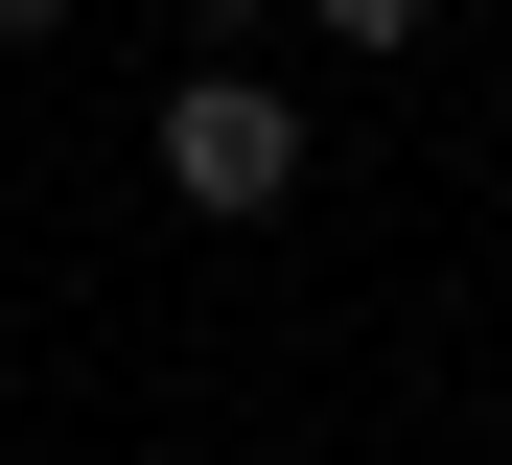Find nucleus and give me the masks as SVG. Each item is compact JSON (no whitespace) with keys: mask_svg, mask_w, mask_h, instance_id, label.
<instances>
[{"mask_svg":"<svg viewBox=\"0 0 512 465\" xmlns=\"http://www.w3.org/2000/svg\"><path fill=\"white\" fill-rule=\"evenodd\" d=\"M47 24H70V0H0V47H47Z\"/></svg>","mask_w":512,"mask_h":465,"instance_id":"nucleus-3","label":"nucleus"},{"mask_svg":"<svg viewBox=\"0 0 512 465\" xmlns=\"http://www.w3.org/2000/svg\"><path fill=\"white\" fill-rule=\"evenodd\" d=\"M303 24H326V47H419L443 0H303Z\"/></svg>","mask_w":512,"mask_h":465,"instance_id":"nucleus-2","label":"nucleus"},{"mask_svg":"<svg viewBox=\"0 0 512 465\" xmlns=\"http://www.w3.org/2000/svg\"><path fill=\"white\" fill-rule=\"evenodd\" d=\"M163 186H187L210 233H256V210L303 186V117H280L256 70H187V93H163Z\"/></svg>","mask_w":512,"mask_h":465,"instance_id":"nucleus-1","label":"nucleus"}]
</instances>
